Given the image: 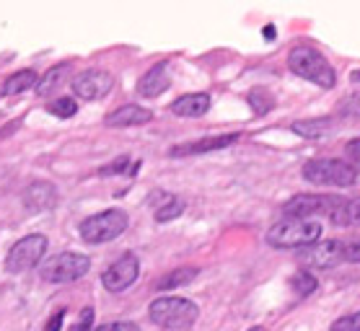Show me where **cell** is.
<instances>
[{
  "instance_id": "6da1fadb",
  "label": "cell",
  "mask_w": 360,
  "mask_h": 331,
  "mask_svg": "<svg viewBox=\"0 0 360 331\" xmlns=\"http://www.w3.org/2000/svg\"><path fill=\"white\" fill-rule=\"evenodd\" d=\"M283 215L298 220L324 215L335 226H347V200L340 194H295L283 205Z\"/></svg>"
},
{
  "instance_id": "7a4b0ae2",
  "label": "cell",
  "mask_w": 360,
  "mask_h": 331,
  "mask_svg": "<svg viewBox=\"0 0 360 331\" xmlns=\"http://www.w3.org/2000/svg\"><path fill=\"white\" fill-rule=\"evenodd\" d=\"M288 67L293 70L298 78L314 83L319 89H335L337 75L335 67L327 63V57L321 55L319 49H314L311 44H298L288 52Z\"/></svg>"
},
{
  "instance_id": "3957f363",
  "label": "cell",
  "mask_w": 360,
  "mask_h": 331,
  "mask_svg": "<svg viewBox=\"0 0 360 331\" xmlns=\"http://www.w3.org/2000/svg\"><path fill=\"white\" fill-rule=\"evenodd\" d=\"M321 231L324 228L316 220L285 218L267 231V243L272 249H309L321 241Z\"/></svg>"
},
{
  "instance_id": "277c9868",
  "label": "cell",
  "mask_w": 360,
  "mask_h": 331,
  "mask_svg": "<svg viewBox=\"0 0 360 331\" xmlns=\"http://www.w3.org/2000/svg\"><path fill=\"white\" fill-rule=\"evenodd\" d=\"M148 316H150V321L156 323V326H161V329L184 331L197 321L200 311H197V306L192 300L176 298V295H164V298H158L150 303Z\"/></svg>"
},
{
  "instance_id": "5b68a950",
  "label": "cell",
  "mask_w": 360,
  "mask_h": 331,
  "mask_svg": "<svg viewBox=\"0 0 360 331\" xmlns=\"http://www.w3.org/2000/svg\"><path fill=\"white\" fill-rule=\"evenodd\" d=\"M303 179L314 186H352L358 181V169L337 158H316L303 166Z\"/></svg>"
},
{
  "instance_id": "8992f818",
  "label": "cell",
  "mask_w": 360,
  "mask_h": 331,
  "mask_svg": "<svg viewBox=\"0 0 360 331\" xmlns=\"http://www.w3.org/2000/svg\"><path fill=\"white\" fill-rule=\"evenodd\" d=\"M91 269V259L86 254H75V251H63V254H55L49 257L44 264H41L39 275L44 283H55V285H65L81 280L86 272Z\"/></svg>"
},
{
  "instance_id": "52a82bcc",
  "label": "cell",
  "mask_w": 360,
  "mask_h": 331,
  "mask_svg": "<svg viewBox=\"0 0 360 331\" xmlns=\"http://www.w3.org/2000/svg\"><path fill=\"white\" fill-rule=\"evenodd\" d=\"M130 218L122 210H104L96 212L81 223V238L86 243H109L120 238L127 231Z\"/></svg>"
},
{
  "instance_id": "ba28073f",
  "label": "cell",
  "mask_w": 360,
  "mask_h": 331,
  "mask_svg": "<svg viewBox=\"0 0 360 331\" xmlns=\"http://www.w3.org/2000/svg\"><path fill=\"white\" fill-rule=\"evenodd\" d=\"M44 251H47V235H41V233L26 235V238H21L18 243H13V249L8 251L6 269H8L11 275H21V272L39 264L41 257H44Z\"/></svg>"
},
{
  "instance_id": "9c48e42d",
  "label": "cell",
  "mask_w": 360,
  "mask_h": 331,
  "mask_svg": "<svg viewBox=\"0 0 360 331\" xmlns=\"http://www.w3.org/2000/svg\"><path fill=\"white\" fill-rule=\"evenodd\" d=\"M70 89L78 98L83 101H98V98H107L115 89V78L107 70H98V67H91V70H83L70 81Z\"/></svg>"
},
{
  "instance_id": "30bf717a",
  "label": "cell",
  "mask_w": 360,
  "mask_h": 331,
  "mask_svg": "<svg viewBox=\"0 0 360 331\" xmlns=\"http://www.w3.org/2000/svg\"><path fill=\"white\" fill-rule=\"evenodd\" d=\"M140 275V261L135 254H124L112 264V267L101 275V285L107 287L109 292H122L127 290Z\"/></svg>"
},
{
  "instance_id": "8fae6325",
  "label": "cell",
  "mask_w": 360,
  "mask_h": 331,
  "mask_svg": "<svg viewBox=\"0 0 360 331\" xmlns=\"http://www.w3.org/2000/svg\"><path fill=\"white\" fill-rule=\"evenodd\" d=\"M303 261L311 269H332L345 261V243L340 241H319L303 251Z\"/></svg>"
},
{
  "instance_id": "7c38bea8",
  "label": "cell",
  "mask_w": 360,
  "mask_h": 331,
  "mask_svg": "<svg viewBox=\"0 0 360 331\" xmlns=\"http://www.w3.org/2000/svg\"><path fill=\"white\" fill-rule=\"evenodd\" d=\"M172 86V75H169V60L156 63L148 70L138 83V93L146 98H158L166 89Z\"/></svg>"
},
{
  "instance_id": "4fadbf2b",
  "label": "cell",
  "mask_w": 360,
  "mask_h": 331,
  "mask_svg": "<svg viewBox=\"0 0 360 331\" xmlns=\"http://www.w3.org/2000/svg\"><path fill=\"white\" fill-rule=\"evenodd\" d=\"M238 135L231 132V135H218V138H205L197 140V143H184V145H176L169 150L172 158H181V155H200V153H213V150H223L229 145H236Z\"/></svg>"
},
{
  "instance_id": "5bb4252c",
  "label": "cell",
  "mask_w": 360,
  "mask_h": 331,
  "mask_svg": "<svg viewBox=\"0 0 360 331\" xmlns=\"http://www.w3.org/2000/svg\"><path fill=\"white\" fill-rule=\"evenodd\" d=\"M24 202L32 212L52 210L58 205V189H55V184H49V181H34L26 189Z\"/></svg>"
},
{
  "instance_id": "9a60e30c",
  "label": "cell",
  "mask_w": 360,
  "mask_h": 331,
  "mask_svg": "<svg viewBox=\"0 0 360 331\" xmlns=\"http://www.w3.org/2000/svg\"><path fill=\"white\" fill-rule=\"evenodd\" d=\"M153 119V112L146 109V106H138V104H124L120 106L117 112H112L107 117V124L109 127H140V124H146V122Z\"/></svg>"
},
{
  "instance_id": "2e32d148",
  "label": "cell",
  "mask_w": 360,
  "mask_h": 331,
  "mask_svg": "<svg viewBox=\"0 0 360 331\" xmlns=\"http://www.w3.org/2000/svg\"><path fill=\"white\" fill-rule=\"evenodd\" d=\"M210 109V96L207 93H187V96H179L172 104V112L176 117H187V119H195V117H202Z\"/></svg>"
},
{
  "instance_id": "e0dca14e",
  "label": "cell",
  "mask_w": 360,
  "mask_h": 331,
  "mask_svg": "<svg viewBox=\"0 0 360 331\" xmlns=\"http://www.w3.org/2000/svg\"><path fill=\"white\" fill-rule=\"evenodd\" d=\"M293 132H295V135H301V138H306V140L327 138L329 132H332V119H329V117H321V119L293 122Z\"/></svg>"
},
{
  "instance_id": "ac0fdd59",
  "label": "cell",
  "mask_w": 360,
  "mask_h": 331,
  "mask_svg": "<svg viewBox=\"0 0 360 331\" xmlns=\"http://www.w3.org/2000/svg\"><path fill=\"white\" fill-rule=\"evenodd\" d=\"M37 83H39V78H37L34 70H18L3 83V96H18V93H24L29 89H37Z\"/></svg>"
},
{
  "instance_id": "d6986e66",
  "label": "cell",
  "mask_w": 360,
  "mask_h": 331,
  "mask_svg": "<svg viewBox=\"0 0 360 331\" xmlns=\"http://www.w3.org/2000/svg\"><path fill=\"white\" fill-rule=\"evenodd\" d=\"M68 73H70V65L68 63L49 67L47 73H44V78L37 83V93H39V96H49L55 89H60V83H63V78H65Z\"/></svg>"
},
{
  "instance_id": "ffe728a7",
  "label": "cell",
  "mask_w": 360,
  "mask_h": 331,
  "mask_svg": "<svg viewBox=\"0 0 360 331\" xmlns=\"http://www.w3.org/2000/svg\"><path fill=\"white\" fill-rule=\"evenodd\" d=\"M197 277V269L195 267H181V269H174V272H169L166 277H161L156 283V290H176V287H181V285L192 283Z\"/></svg>"
},
{
  "instance_id": "44dd1931",
  "label": "cell",
  "mask_w": 360,
  "mask_h": 331,
  "mask_svg": "<svg viewBox=\"0 0 360 331\" xmlns=\"http://www.w3.org/2000/svg\"><path fill=\"white\" fill-rule=\"evenodd\" d=\"M290 287L295 290V295L306 298V295H311V292L316 290V277H314L309 269H301V272H295V275H293V280H290Z\"/></svg>"
},
{
  "instance_id": "7402d4cb",
  "label": "cell",
  "mask_w": 360,
  "mask_h": 331,
  "mask_svg": "<svg viewBox=\"0 0 360 331\" xmlns=\"http://www.w3.org/2000/svg\"><path fill=\"white\" fill-rule=\"evenodd\" d=\"M181 212H184V202L179 197H166V202L156 207V220L158 223H169V220L179 218Z\"/></svg>"
},
{
  "instance_id": "603a6c76",
  "label": "cell",
  "mask_w": 360,
  "mask_h": 331,
  "mask_svg": "<svg viewBox=\"0 0 360 331\" xmlns=\"http://www.w3.org/2000/svg\"><path fill=\"white\" fill-rule=\"evenodd\" d=\"M47 109L55 117H60V119H70V117H75V112H78V104H75L73 98H55L52 104H47Z\"/></svg>"
},
{
  "instance_id": "cb8c5ba5",
  "label": "cell",
  "mask_w": 360,
  "mask_h": 331,
  "mask_svg": "<svg viewBox=\"0 0 360 331\" xmlns=\"http://www.w3.org/2000/svg\"><path fill=\"white\" fill-rule=\"evenodd\" d=\"M249 104H252V109L257 114H267L272 109V96L267 93V91L257 89V91L249 93Z\"/></svg>"
},
{
  "instance_id": "d4e9b609",
  "label": "cell",
  "mask_w": 360,
  "mask_h": 331,
  "mask_svg": "<svg viewBox=\"0 0 360 331\" xmlns=\"http://www.w3.org/2000/svg\"><path fill=\"white\" fill-rule=\"evenodd\" d=\"M332 331H360V311L358 313L342 316L332 323Z\"/></svg>"
},
{
  "instance_id": "484cf974",
  "label": "cell",
  "mask_w": 360,
  "mask_h": 331,
  "mask_svg": "<svg viewBox=\"0 0 360 331\" xmlns=\"http://www.w3.org/2000/svg\"><path fill=\"white\" fill-rule=\"evenodd\" d=\"M340 114H345V117H360V91L342 98V104H340Z\"/></svg>"
},
{
  "instance_id": "4316f807",
  "label": "cell",
  "mask_w": 360,
  "mask_h": 331,
  "mask_svg": "<svg viewBox=\"0 0 360 331\" xmlns=\"http://www.w3.org/2000/svg\"><path fill=\"white\" fill-rule=\"evenodd\" d=\"M127 166H130V158H117L115 163H109V166H104V169H101V176H112V174H124V171H127Z\"/></svg>"
},
{
  "instance_id": "83f0119b",
  "label": "cell",
  "mask_w": 360,
  "mask_h": 331,
  "mask_svg": "<svg viewBox=\"0 0 360 331\" xmlns=\"http://www.w3.org/2000/svg\"><path fill=\"white\" fill-rule=\"evenodd\" d=\"M91 323H94V308H83L81 318H78V323H75L70 331H94L91 329Z\"/></svg>"
},
{
  "instance_id": "f1b7e54d",
  "label": "cell",
  "mask_w": 360,
  "mask_h": 331,
  "mask_svg": "<svg viewBox=\"0 0 360 331\" xmlns=\"http://www.w3.org/2000/svg\"><path fill=\"white\" fill-rule=\"evenodd\" d=\"M345 261H360V238H352V241L345 243Z\"/></svg>"
},
{
  "instance_id": "f546056e",
  "label": "cell",
  "mask_w": 360,
  "mask_h": 331,
  "mask_svg": "<svg viewBox=\"0 0 360 331\" xmlns=\"http://www.w3.org/2000/svg\"><path fill=\"white\" fill-rule=\"evenodd\" d=\"M94 331H138V326L130 321H112V323H104V326H98Z\"/></svg>"
},
{
  "instance_id": "4dcf8cb0",
  "label": "cell",
  "mask_w": 360,
  "mask_h": 331,
  "mask_svg": "<svg viewBox=\"0 0 360 331\" xmlns=\"http://www.w3.org/2000/svg\"><path fill=\"white\" fill-rule=\"evenodd\" d=\"M63 321H65V311H55V316L47 321V331H60Z\"/></svg>"
},
{
  "instance_id": "1f68e13d",
  "label": "cell",
  "mask_w": 360,
  "mask_h": 331,
  "mask_svg": "<svg viewBox=\"0 0 360 331\" xmlns=\"http://www.w3.org/2000/svg\"><path fill=\"white\" fill-rule=\"evenodd\" d=\"M347 155H350V161H355V163H360V138H355V140H350L347 143Z\"/></svg>"
},
{
  "instance_id": "d6a6232c",
  "label": "cell",
  "mask_w": 360,
  "mask_h": 331,
  "mask_svg": "<svg viewBox=\"0 0 360 331\" xmlns=\"http://www.w3.org/2000/svg\"><path fill=\"white\" fill-rule=\"evenodd\" d=\"M350 81L352 83H360V70H352V73H350Z\"/></svg>"
},
{
  "instance_id": "836d02e7",
  "label": "cell",
  "mask_w": 360,
  "mask_h": 331,
  "mask_svg": "<svg viewBox=\"0 0 360 331\" xmlns=\"http://www.w3.org/2000/svg\"><path fill=\"white\" fill-rule=\"evenodd\" d=\"M249 331H267V329H264V326H252Z\"/></svg>"
}]
</instances>
